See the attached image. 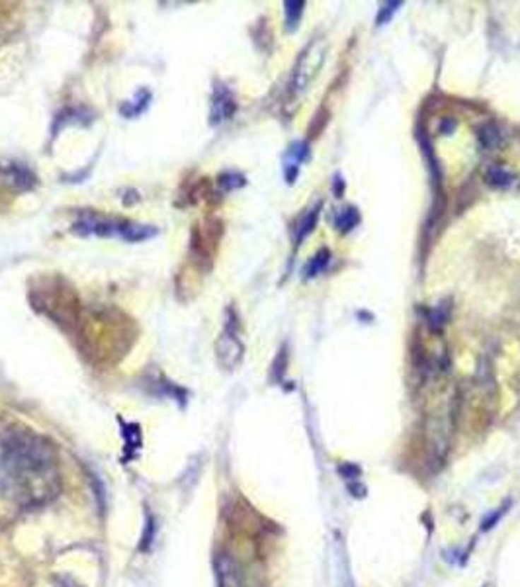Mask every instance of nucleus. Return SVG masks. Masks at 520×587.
<instances>
[{"mask_svg": "<svg viewBox=\"0 0 520 587\" xmlns=\"http://www.w3.org/2000/svg\"><path fill=\"white\" fill-rule=\"evenodd\" d=\"M303 6H305V2H295V0H288V2H284L285 28H288V32H294L295 28H297L300 20H302Z\"/></svg>", "mask_w": 520, "mask_h": 587, "instance_id": "1a4fd4ad", "label": "nucleus"}, {"mask_svg": "<svg viewBox=\"0 0 520 587\" xmlns=\"http://www.w3.org/2000/svg\"><path fill=\"white\" fill-rule=\"evenodd\" d=\"M479 139H481V143L485 145V147H493L499 141V134H497V129L493 126H485V128L479 131Z\"/></svg>", "mask_w": 520, "mask_h": 587, "instance_id": "2eb2a0df", "label": "nucleus"}, {"mask_svg": "<svg viewBox=\"0 0 520 587\" xmlns=\"http://www.w3.org/2000/svg\"><path fill=\"white\" fill-rule=\"evenodd\" d=\"M213 566H215L218 587H251L247 581V576H244L243 566L231 554H218Z\"/></svg>", "mask_w": 520, "mask_h": 587, "instance_id": "20e7f679", "label": "nucleus"}, {"mask_svg": "<svg viewBox=\"0 0 520 587\" xmlns=\"http://www.w3.org/2000/svg\"><path fill=\"white\" fill-rule=\"evenodd\" d=\"M401 6V2H387V4H384V8H379V14L378 18H376V22H378V26H384L386 22H389V18L394 16L395 10Z\"/></svg>", "mask_w": 520, "mask_h": 587, "instance_id": "4468645a", "label": "nucleus"}, {"mask_svg": "<svg viewBox=\"0 0 520 587\" xmlns=\"http://www.w3.org/2000/svg\"><path fill=\"white\" fill-rule=\"evenodd\" d=\"M34 184V174L20 165H8L0 167V186L12 188V190H25Z\"/></svg>", "mask_w": 520, "mask_h": 587, "instance_id": "423d86ee", "label": "nucleus"}, {"mask_svg": "<svg viewBox=\"0 0 520 587\" xmlns=\"http://www.w3.org/2000/svg\"><path fill=\"white\" fill-rule=\"evenodd\" d=\"M358 222H360V215H358V212H356L354 208H346V210H343V212L336 215L335 225H336V230L346 233V231H350L353 227H356Z\"/></svg>", "mask_w": 520, "mask_h": 587, "instance_id": "9d476101", "label": "nucleus"}, {"mask_svg": "<svg viewBox=\"0 0 520 587\" xmlns=\"http://www.w3.org/2000/svg\"><path fill=\"white\" fill-rule=\"evenodd\" d=\"M57 587H81L78 586V583H75V581H73V579H61L59 583H57Z\"/></svg>", "mask_w": 520, "mask_h": 587, "instance_id": "a211bd4d", "label": "nucleus"}, {"mask_svg": "<svg viewBox=\"0 0 520 587\" xmlns=\"http://www.w3.org/2000/svg\"><path fill=\"white\" fill-rule=\"evenodd\" d=\"M483 587H491V586H483Z\"/></svg>", "mask_w": 520, "mask_h": 587, "instance_id": "6ab92c4d", "label": "nucleus"}, {"mask_svg": "<svg viewBox=\"0 0 520 587\" xmlns=\"http://www.w3.org/2000/svg\"><path fill=\"white\" fill-rule=\"evenodd\" d=\"M504 513H507V505H503V507H499V509L495 511V513H491L489 517H487L483 523H481V530H489V528L495 527V523H499V519L503 517Z\"/></svg>", "mask_w": 520, "mask_h": 587, "instance_id": "dca6fc26", "label": "nucleus"}, {"mask_svg": "<svg viewBox=\"0 0 520 587\" xmlns=\"http://www.w3.org/2000/svg\"><path fill=\"white\" fill-rule=\"evenodd\" d=\"M325 49H327V43H325V40H321V37H315L303 49L300 59L295 63L294 77H292V93L303 94L309 88V85L315 81V77L319 75L321 67H323Z\"/></svg>", "mask_w": 520, "mask_h": 587, "instance_id": "7ed1b4c3", "label": "nucleus"}, {"mask_svg": "<svg viewBox=\"0 0 520 587\" xmlns=\"http://www.w3.org/2000/svg\"><path fill=\"white\" fill-rule=\"evenodd\" d=\"M329 261H331V253H329L327 249H321L319 253L313 256V259L309 261V264H307V268H305V276H307V278H313V276L321 274L323 271H325V266L329 264Z\"/></svg>", "mask_w": 520, "mask_h": 587, "instance_id": "9b49d317", "label": "nucleus"}, {"mask_svg": "<svg viewBox=\"0 0 520 587\" xmlns=\"http://www.w3.org/2000/svg\"><path fill=\"white\" fill-rule=\"evenodd\" d=\"M0 492L22 507H40L61 492L53 444L34 431L12 429L0 444Z\"/></svg>", "mask_w": 520, "mask_h": 587, "instance_id": "f257e3e1", "label": "nucleus"}, {"mask_svg": "<svg viewBox=\"0 0 520 587\" xmlns=\"http://www.w3.org/2000/svg\"><path fill=\"white\" fill-rule=\"evenodd\" d=\"M219 184H221L223 190H235V188L243 186L244 179L241 174H235V172H227V174H223L219 179Z\"/></svg>", "mask_w": 520, "mask_h": 587, "instance_id": "ddd939ff", "label": "nucleus"}, {"mask_svg": "<svg viewBox=\"0 0 520 587\" xmlns=\"http://www.w3.org/2000/svg\"><path fill=\"white\" fill-rule=\"evenodd\" d=\"M237 110V102L233 93L227 88L225 85H215V90H213V100H211V114H210V121L211 126H219L223 124L227 119L233 118V114Z\"/></svg>", "mask_w": 520, "mask_h": 587, "instance_id": "39448f33", "label": "nucleus"}, {"mask_svg": "<svg viewBox=\"0 0 520 587\" xmlns=\"http://www.w3.org/2000/svg\"><path fill=\"white\" fill-rule=\"evenodd\" d=\"M338 472H341V476H343L344 480H356V478H360V468L354 466V464H343V466L338 468Z\"/></svg>", "mask_w": 520, "mask_h": 587, "instance_id": "f3484780", "label": "nucleus"}, {"mask_svg": "<svg viewBox=\"0 0 520 587\" xmlns=\"http://www.w3.org/2000/svg\"><path fill=\"white\" fill-rule=\"evenodd\" d=\"M149 102H151V93H149V90H141V93L135 94L134 100L124 104V106L119 108V112H122L126 118H137L139 114H143V112L147 110Z\"/></svg>", "mask_w": 520, "mask_h": 587, "instance_id": "6e6552de", "label": "nucleus"}, {"mask_svg": "<svg viewBox=\"0 0 520 587\" xmlns=\"http://www.w3.org/2000/svg\"><path fill=\"white\" fill-rule=\"evenodd\" d=\"M319 208L321 206H313L311 210H307L300 218L297 227H295V245H302L303 241L313 233L315 225H317V220H319Z\"/></svg>", "mask_w": 520, "mask_h": 587, "instance_id": "0eeeda50", "label": "nucleus"}, {"mask_svg": "<svg viewBox=\"0 0 520 587\" xmlns=\"http://www.w3.org/2000/svg\"><path fill=\"white\" fill-rule=\"evenodd\" d=\"M512 179L514 177L509 174L504 169H501V167H491L489 172H487V182H491L493 186H509Z\"/></svg>", "mask_w": 520, "mask_h": 587, "instance_id": "f8f14e48", "label": "nucleus"}, {"mask_svg": "<svg viewBox=\"0 0 520 587\" xmlns=\"http://www.w3.org/2000/svg\"><path fill=\"white\" fill-rule=\"evenodd\" d=\"M243 355L244 345L239 337V319H237L235 309L229 307L223 331L215 340V357H218L219 364L223 366L225 370H235L237 366L241 364Z\"/></svg>", "mask_w": 520, "mask_h": 587, "instance_id": "f03ea898", "label": "nucleus"}]
</instances>
